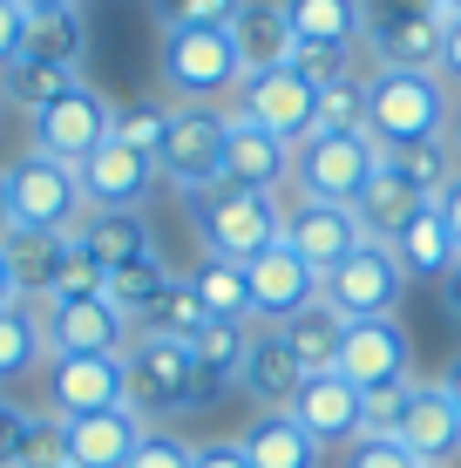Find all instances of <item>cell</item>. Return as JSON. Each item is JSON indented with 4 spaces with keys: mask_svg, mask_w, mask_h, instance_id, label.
Instances as JSON below:
<instances>
[{
    "mask_svg": "<svg viewBox=\"0 0 461 468\" xmlns=\"http://www.w3.org/2000/svg\"><path fill=\"white\" fill-rule=\"evenodd\" d=\"M183 211H190V231H197L204 258H231V265H251L265 245L285 238L278 190H245V184H225V176H217L211 190L183 197Z\"/></svg>",
    "mask_w": 461,
    "mask_h": 468,
    "instance_id": "1",
    "label": "cell"
},
{
    "mask_svg": "<svg viewBox=\"0 0 461 468\" xmlns=\"http://www.w3.org/2000/svg\"><path fill=\"white\" fill-rule=\"evenodd\" d=\"M448 109H455V95L441 75H414V69L367 75V136L380 150H414V143L448 136Z\"/></svg>",
    "mask_w": 461,
    "mask_h": 468,
    "instance_id": "2",
    "label": "cell"
},
{
    "mask_svg": "<svg viewBox=\"0 0 461 468\" xmlns=\"http://www.w3.org/2000/svg\"><path fill=\"white\" fill-rule=\"evenodd\" d=\"M156 75L177 102H217V95H237L245 61H237L231 27H163Z\"/></svg>",
    "mask_w": 461,
    "mask_h": 468,
    "instance_id": "3",
    "label": "cell"
},
{
    "mask_svg": "<svg viewBox=\"0 0 461 468\" xmlns=\"http://www.w3.org/2000/svg\"><path fill=\"white\" fill-rule=\"evenodd\" d=\"M156 176L183 197L211 190L225 176V109L217 102H170L163 143H156Z\"/></svg>",
    "mask_w": 461,
    "mask_h": 468,
    "instance_id": "4",
    "label": "cell"
},
{
    "mask_svg": "<svg viewBox=\"0 0 461 468\" xmlns=\"http://www.w3.org/2000/svg\"><path fill=\"white\" fill-rule=\"evenodd\" d=\"M320 299L340 319H401L407 271H401V258H393L387 238H360V245L320 279Z\"/></svg>",
    "mask_w": 461,
    "mask_h": 468,
    "instance_id": "5",
    "label": "cell"
},
{
    "mask_svg": "<svg viewBox=\"0 0 461 468\" xmlns=\"http://www.w3.org/2000/svg\"><path fill=\"white\" fill-rule=\"evenodd\" d=\"M122 374H130V408L150 428H163L170 414H183V408H204L197 360H190L183 340H150V333H136V340L122 346Z\"/></svg>",
    "mask_w": 461,
    "mask_h": 468,
    "instance_id": "6",
    "label": "cell"
},
{
    "mask_svg": "<svg viewBox=\"0 0 461 468\" xmlns=\"http://www.w3.org/2000/svg\"><path fill=\"white\" fill-rule=\"evenodd\" d=\"M7 204H14V231H61L68 238L75 224L89 218L75 164H55V156H41V150H21L7 164Z\"/></svg>",
    "mask_w": 461,
    "mask_h": 468,
    "instance_id": "7",
    "label": "cell"
},
{
    "mask_svg": "<svg viewBox=\"0 0 461 468\" xmlns=\"http://www.w3.org/2000/svg\"><path fill=\"white\" fill-rule=\"evenodd\" d=\"M109 129H116V102H109L102 89L75 82L68 95H55L47 109L27 116V150H41V156H55V164L82 170L89 156L109 143Z\"/></svg>",
    "mask_w": 461,
    "mask_h": 468,
    "instance_id": "8",
    "label": "cell"
},
{
    "mask_svg": "<svg viewBox=\"0 0 461 468\" xmlns=\"http://www.w3.org/2000/svg\"><path fill=\"white\" fill-rule=\"evenodd\" d=\"M373 170H380L373 136H306L292 150V190L306 204H353Z\"/></svg>",
    "mask_w": 461,
    "mask_h": 468,
    "instance_id": "9",
    "label": "cell"
},
{
    "mask_svg": "<svg viewBox=\"0 0 461 468\" xmlns=\"http://www.w3.org/2000/svg\"><path fill=\"white\" fill-rule=\"evenodd\" d=\"M130 408V374L122 353H61L47 360V414L55 421H82V414Z\"/></svg>",
    "mask_w": 461,
    "mask_h": 468,
    "instance_id": "10",
    "label": "cell"
},
{
    "mask_svg": "<svg viewBox=\"0 0 461 468\" xmlns=\"http://www.w3.org/2000/svg\"><path fill=\"white\" fill-rule=\"evenodd\" d=\"M367 48L373 69H441V27L427 14V0H367Z\"/></svg>",
    "mask_w": 461,
    "mask_h": 468,
    "instance_id": "11",
    "label": "cell"
},
{
    "mask_svg": "<svg viewBox=\"0 0 461 468\" xmlns=\"http://www.w3.org/2000/svg\"><path fill=\"white\" fill-rule=\"evenodd\" d=\"M340 380H353L360 394L373 387H401L414 380V340H407L401 319H346V340H340Z\"/></svg>",
    "mask_w": 461,
    "mask_h": 468,
    "instance_id": "12",
    "label": "cell"
},
{
    "mask_svg": "<svg viewBox=\"0 0 461 468\" xmlns=\"http://www.w3.org/2000/svg\"><path fill=\"white\" fill-rule=\"evenodd\" d=\"M312 102H320V89H312L292 61H285V69H258V75L237 82V109L258 129H272L278 143H292V150L312 136Z\"/></svg>",
    "mask_w": 461,
    "mask_h": 468,
    "instance_id": "13",
    "label": "cell"
},
{
    "mask_svg": "<svg viewBox=\"0 0 461 468\" xmlns=\"http://www.w3.org/2000/svg\"><path fill=\"white\" fill-rule=\"evenodd\" d=\"M41 333H47V360H61V353H122L136 340V326L109 305V292H95V299H47L41 305Z\"/></svg>",
    "mask_w": 461,
    "mask_h": 468,
    "instance_id": "14",
    "label": "cell"
},
{
    "mask_svg": "<svg viewBox=\"0 0 461 468\" xmlns=\"http://www.w3.org/2000/svg\"><path fill=\"white\" fill-rule=\"evenodd\" d=\"M245 271H251V326H285L292 313H306V305L320 299V271L285 245V238L265 245Z\"/></svg>",
    "mask_w": 461,
    "mask_h": 468,
    "instance_id": "15",
    "label": "cell"
},
{
    "mask_svg": "<svg viewBox=\"0 0 461 468\" xmlns=\"http://www.w3.org/2000/svg\"><path fill=\"white\" fill-rule=\"evenodd\" d=\"M75 176H82L89 211H142L150 190L163 184V176H156V156H142V150H130V143H116V136H109Z\"/></svg>",
    "mask_w": 461,
    "mask_h": 468,
    "instance_id": "16",
    "label": "cell"
},
{
    "mask_svg": "<svg viewBox=\"0 0 461 468\" xmlns=\"http://www.w3.org/2000/svg\"><path fill=\"white\" fill-rule=\"evenodd\" d=\"M393 441L407 448L421 468H448L461 455V414L441 394V380H407V414L393 428Z\"/></svg>",
    "mask_w": 461,
    "mask_h": 468,
    "instance_id": "17",
    "label": "cell"
},
{
    "mask_svg": "<svg viewBox=\"0 0 461 468\" xmlns=\"http://www.w3.org/2000/svg\"><path fill=\"white\" fill-rule=\"evenodd\" d=\"M55 428H61V462L68 468H130V455L150 434V421L136 408L82 414V421H55Z\"/></svg>",
    "mask_w": 461,
    "mask_h": 468,
    "instance_id": "18",
    "label": "cell"
},
{
    "mask_svg": "<svg viewBox=\"0 0 461 468\" xmlns=\"http://www.w3.org/2000/svg\"><path fill=\"white\" fill-rule=\"evenodd\" d=\"M225 184H245V190L292 184V143L258 129L245 109H225Z\"/></svg>",
    "mask_w": 461,
    "mask_h": 468,
    "instance_id": "19",
    "label": "cell"
},
{
    "mask_svg": "<svg viewBox=\"0 0 461 468\" xmlns=\"http://www.w3.org/2000/svg\"><path fill=\"white\" fill-rule=\"evenodd\" d=\"M360 238H367V231H360V211H353V204H306V197H299L292 211H285V245L306 258L320 279L360 245Z\"/></svg>",
    "mask_w": 461,
    "mask_h": 468,
    "instance_id": "20",
    "label": "cell"
},
{
    "mask_svg": "<svg viewBox=\"0 0 461 468\" xmlns=\"http://www.w3.org/2000/svg\"><path fill=\"white\" fill-rule=\"evenodd\" d=\"M360 387L353 380H340V374H306V387L292 394V421L312 434L320 448H346V441H360Z\"/></svg>",
    "mask_w": 461,
    "mask_h": 468,
    "instance_id": "21",
    "label": "cell"
},
{
    "mask_svg": "<svg viewBox=\"0 0 461 468\" xmlns=\"http://www.w3.org/2000/svg\"><path fill=\"white\" fill-rule=\"evenodd\" d=\"M237 387L258 400V414H285L292 408V394L306 387V367L292 360V346H285L278 326H251V353H245V380Z\"/></svg>",
    "mask_w": 461,
    "mask_h": 468,
    "instance_id": "22",
    "label": "cell"
},
{
    "mask_svg": "<svg viewBox=\"0 0 461 468\" xmlns=\"http://www.w3.org/2000/svg\"><path fill=\"white\" fill-rule=\"evenodd\" d=\"M421 204H435V197H427L414 176H407L387 150H380V170L367 176V190L353 197V211H360V231H367V238H393L407 218L421 211Z\"/></svg>",
    "mask_w": 461,
    "mask_h": 468,
    "instance_id": "23",
    "label": "cell"
},
{
    "mask_svg": "<svg viewBox=\"0 0 461 468\" xmlns=\"http://www.w3.org/2000/svg\"><path fill=\"white\" fill-rule=\"evenodd\" d=\"M278 14L299 48H346L353 55L360 35H367V0H278Z\"/></svg>",
    "mask_w": 461,
    "mask_h": 468,
    "instance_id": "24",
    "label": "cell"
},
{
    "mask_svg": "<svg viewBox=\"0 0 461 468\" xmlns=\"http://www.w3.org/2000/svg\"><path fill=\"white\" fill-rule=\"evenodd\" d=\"M245 353H251V326L237 319H211V326L190 340V360H197V394L225 400L237 380H245Z\"/></svg>",
    "mask_w": 461,
    "mask_h": 468,
    "instance_id": "25",
    "label": "cell"
},
{
    "mask_svg": "<svg viewBox=\"0 0 461 468\" xmlns=\"http://www.w3.org/2000/svg\"><path fill=\"white\" fill-rule=\"evenodd\" d=\"M75 238V231H68ZM68 238L61 231H7V271H14V292L27 305H47L55 299V279H61V258H68Z\"/></svg>",
    "mask_w": 461,
    "mask_h": 468,
    "instance_id": "26",
    "label": "cell"
},
{
    "mask_svg": "<svg viewBox=\"0 0 461 468\" xmlns=\"http://www.w3.org/2000/svg\"><path fill=\"white\" fill-rule=\"evenodd\" d=\"M387 245H393V258H401L407 285H414V279H435V285H441V279H448V265L461 258V245L448 238V224H441V211H435V204H421V211L407 218L401 231L387 238Z\"/></svg>",
    "mask_w": 461,
    "mask_h": 468,
    "instance_id": "27",
    "label": "cell"
},
{
    "mask_svg": "<svg viewBox=\"0 0 461 468\" xmlns=\"http://www.w3.org/2000/svg\"><path fill=\"white\" fill-rule=\"evenodd\" d=\"M237 448L251 455V468H320L326 448L312 441L292 414H251V428L237 434Z\"/></svg>",
    "mask_w": 461,
    "mask_h": 468,
    "instance_id": "28",
    "label": "cell"
},
{
    "mask_svg": "<svg viewBox=\"0 0 461 468\" xmlns=\"http://www.w3.org/2000/svg\"><path fill=\"white\" fill-rule=\"evenodd\" d=\"M231 41H237V61H245V75H258V69H285L292 61V27H285V14H278V0H245L237 7V21H231Z\"/></svg>",
    "mask_w": 461,
    "mask_h": 468,
    "instance_id": "29",
    "label": "cell"
},
{
    "mask_svg": "<svg viewBox=\"0 0 461 468\" xmlns=\"http://www.w3.org/2000/svg\"><path fill=\"white\" fill-rule=\"evenodd\" d=\"M75 245H82L102 271H116V265H130V258L156 251V238H150V218L142 211H89L75 224Z\"/></svg>",
    "mask_w": 461,
    "mask_h": 468,
    "instance_id": "30",
    "label": "cell"
},
{
    "mask_svg": "<svg viewBox=\"0 0 461 468\" xmlns=\"http://www.w3.org/2000/svg\"><path fill=\"white\" fill-rule=\"evenodd\" d=\"M285 346H292V360L306 367V374H332V367H340V340H346V319L332 313L326 299H312L306 313H292L285 319Z\"/></svg>",
    "mask_w": 461,
    "mask_h": 468,
    "instance_id": "31",
    "label": "cell"
},
{
    "mask_svg": "<svg viewBox=\"0 0 461 468\" xmlns=\"http://www.w3.org/2000/svg\"><path fill=\"white\" fill-rule=\"evenodd\" d=\"M41 360H47L41 305H27V299L0 305V387H7V380H21V374H35Z\"/></svg>",
    "mask_w": 461,
    "mask_h": 468,
    "instance_id": "32",
    "label": "cell"
},
{
    "mask_svg": "<svg viewBox=\"0 0 461 468\" xmlns=\"http://www.w3.org/2000/svg\"><path fill=\"white\" fill-rule=\"evenodd\" d=\"M190 292L204 299V313H211V319H237V326H251V271L245 265H231V258H197Z\"/></svg>",
    "mask_w": 461,
    "mask_h": 468,
    "instance_id": "33",
    "label": "cell"
},
{
    "mask_svg": "<svg viewBox=\"0 0 461 468\" xmlns=\"http://www.w3.org/2000/svg\"><path fill=\"white\" fill-rule=\"evenodd\" d=\"M170 279H177V271L163 265V251H142V258H130V265H116V271H109V279H102V292H109V305H116V313L136 326V319L156 305V292H163Z\"/></svg>",
    "mask_w": 461,
    "mask_h": 468,
    "instance_id": "34",
    "label": "cell"
},
{
    "mask_svg": "<svg viewBox=\"0 0 461 468\" xmlns=\"http://www.w3.org/2000/svg\"><path fill=\"white\" fill-rule=\"evenodd\" d=\"M75 82H82V69H61V61H35V55H21L7 75H0V102H14V109H47L55 95H68Z\"/></svg>",
    "mask_w": 461,
    "mask_h": 468,
    "instance_id": "35",
    "label": "cell"
},
{
    "mask_svg": "<svg viewBox=\"0 0 461 468\" xmlns=\"http://www.w3.org/2000/svg\"><path fill=\"white\" fill-rule=\"evenodd\" d=\"M211 326V313H204V299L190 292V279H170L163 292H156V305L136 319V333H150V340H197V333Z\"/></svg>",
    "mask_w": 461,
    "mask_h": 468,
    "instance_id": "36",
    "label": "cell"
},
{
    "mask_svg": "<svg viewBox=\"0 0 461 468\" xmlns=\"http://www.w3.org/2000/svg\"><path fill=\"white\" fill-rule=\"evenodd\" d=\"M312 136H367V75H346V82L320 89Z\"/></svg>",
    "mask_w": 461,
    "mask_h": 468,
    "instance_id": "37",
    "label": "cell"
},
{
    "mask_svg": "<svg viewBox=\"0 0 461 468\" xmlns=\"http://www.w3.org/2000/svg\"><path fill=\"white\" fill-rule=\"evenodd\" d=\"M82 48H89L82 7H75V14H47V21L27 27V55H35V61H61V69H82Z\"/></svg>",
    "mask_w": 461,
    "mask_h": 468,
    "instance_id": "38",
    "label": "cell"
},
{
    "mask_svg": "<svg viewBox=\"0 0 461 468\" xmlns=\"http://www.w3.org/2000/svg\"><path fill=\"white\" fill-rule=\"evenodd\" d=\"M245 0H156L163 27H231Z\"/></svg>",
    "mask_w": 461,
    "mask_h": 468,
    "instance_id": "39",
    "label": "cell"
},
{
    "mask_svg": "<svg viewBox=\"0 0 461 468\" xmlns=\"http://www.w3.org/2000/svg\"><path fill=\"white\" fill-rule=\"evenodd\" d=\"M163 116H170V109H156V102H130V109H116V129H109V136L130 143V150H142V156H156V143H163Z\"/></svg>",
    "mask_w": 461,
    "mask_h": 468,
    "instance_id": "40",
    "label": "cell"
},
{
    "mask_svg": "<svg viewBox=\"0 0 461 468\" xmlns=\"http://www.w3.org/2000/svg\"><path fill=\"white\" fill-rule=\"evenodd\" d=\"M130 468H197V448H190L183 434H170V428H150L142 448L130 455Z\"/></svg>",
    "mask_w": 461,
    "mask_h": 468,
    "instance_id": "41",
    "label": "cell"
},
{
    "mask_svg": "<svg viewBox=\"0 0 461 468\" xmlns=\"http://www.w3.org/2000/svg\"><path fill=\"white\" fill-rule=\"evenodd\" d=\"M340 468H421L414 455H407L393 434H360V441H346V455Z\"/></svg>",
    "mask_w": 461,
    "mask_h": 468,
    "instance_id": "42",
    "label": "cell"
},
{
    "mask_svg": "<svg viewBox=\"0 0 461 468\" xmlns=\"http://www.w3.org/2000/svg\"><path fill=\"white\" fill-rule=\"evenodd\" d=\"M102 279H109V271H102V265H95V258H89V251L68 238V258H61L55 299H95V292H102Z\"/></svg>",
    "mask_w": 461,
    "mask_h": 468,
    "instance_id": "43",
    "label": "cell"
},
{
    "mask_svg": "<svg viewBox=\"0 0 461 468\" xmlns=\"http://www.w3.org/2000/svg\"><path fill=\"white\" fill-rule=\"evenodd\" d=\"M407 414V380L401 387H373L367 400H360V434H393Z\"/></svg>",
    "mask_w": 461,
    "mask_h": 468,
    "instance_id": "44",
    "label": "cell"
},
{
    "mask_svg": "<svg viewBox=\"0 0 461 468\" xmlns=\"http://www.w3.org/2000/svg\"><path fill=\"white\" fill-rule=\"evenodd\" d=\"M35 421H41V414H27L21 400H7V394H0V468H21V455H27V434H35Z\"/></svg>",
    "mask_w": 461,
    "mask_h": 468,
    "instance_id": "45",
    "label": "cell"
},
{
    "mask_svg": "<svg viewBox=\"0 0 461 468\" xmlns=\"http://www.w3.org/2000/svg\"><path fill=\"white\" fill-rule=\"evenodd\" d=\"M292 69L306 75L312 89H332V82H346V75H353V55H346V48H299Z\"/></svg>",
    "mask_w": 461,
    "mask_h": 468,
    "instance_id": "46",
    "label": "cell"
},
{
    "mask_svg": "<svg viewBox=\"0 0 461 468\" xmlns=\"http://www.w3.org/2000/svg\"><path fill=\"white\" fill-rule=\"evenodd\" d=\"M27 27H35V21H27V14L14 7V0H0V75H7L14 61L27 55Z\"/></svg>",
    "mask_w": 461,
    "mask_h": 468,
    "instance_id": "47",
    "label": "cell"
},
{
    "mask_svg": "<svg viewBox=\"0 0 461 468\" xmlns=\"http://www.w3.org/2000/svg\"><path fill=\"white\" fill-rule=\"evenodd\" d=\"M435 211H441V224H448V238L461 245V170L448 176V184L435 190Z\"/></svg>",
    "mask_w": 461,
    "mask_h": 468,
    "instance_id": "48",
    "label": "cell"
},
{
    "mask_svg": "<svg viewBox=\"0 0 461 468\" xmlns=\"http://www.w3.org/2000/svg\"><path fill=\"white\" fill-rule=\"evenodd\" d=\"M197 468H251V455L237 441H204L197 448Z\"/></svg>",
    "mask_w": 461,
    "mask_h": 468,
    "instance_id": "49",
    "label": "cell"
},
{
    "mask_svg": "<svg viewBox=\"0 0 461 468\" xmlns=\"http://www.w3.org/2000/svg\"><path fill=\"white\" fill-rule=\"evenodd\" d=\"M441 82H448V89H461V21L448 27V35H441Z\"/></svg>",
    "mask_w": 461,
    "mask_h": 468,
    "instance_id": "50",
    "label": "cell"
},
{
    "mask_svg": "<svg viewBox=\"0 0 461 468\" xmlns=\"http://www.w3.org/2000/svg\"><path fill=\"white\" fill-rule=\"evenodd\" d=\"M14 7H21L27 21H47V14H75L82 0H14Z\"/></svg>",
    "mask_w": 461,
    "mask_h": 468,
    "instance_id": "51",
    "label": "cell"
},
{
    "mask_svg": "<svg viewBox=\"0 0 461 468\" xmlns=\"http://www.w3.org/2000/svg\"><path fill=\"white\" fill-rule=\"evenodd\" d=\"M441 305H448V319L461 326V258L448 265V279H441Z\"/></svg>",
    "mask_w": 461,
    "mask_h": 468,
    "instance_id": "52",
    "label": "cell"
},
{
    "mask_svg": "<svg viewBox=\"0 0 461 468\" xmlns=\"http://www.w3.org/2000/svg\"><path fill=\"white\" fill-rule=\"evenodd\" d=\"M441 394H448V400H455V414H461V346H455V360L441 367Z\"/></svg>",
    "mask_w": 461,
    "mask_h": 468,
    "instance_id": "53",
    "label": "cell"
},
{
    "mask_svg": "<svg viewBox=\"0 0 461 468\" xmlns=\"http://www.w3.org/2000/svg\"><path fill=\"white\" fill-rule=\"evenodd\" d=\"M14 231V204H7V164H0V238Z\"/></svg>",
    "mask_w": 461,
    "mask_h": 468,
    "instance_id": "54",
    "label": "cell"
},
{
    "mask_svg": "<svg viewBox=\"0 0 461 468\" xmlns=\"http://www.w3.org/2000/svg\"><path fill=\"white\" fill-rule=\"evenodd\" d=\"M21 292H14V271H7V245H0V305H14Z\"/></svg>",
    "mask_w": 461,
    "mask_h": 468,
    "instance_id": "55",
    "label": "cell"
},
{
    "mask_svg": "<svg viewBox=\"0 0 461 468\" xmlns=\"http://www.w3.org/2000/svg\"><path fill=\"white\" fill-rule=\"evenodd\" d=\"M448 150H455V164H461V95H455V109H448Z\"/></svg>",
    "mask_w": 461,
    "mask_h": 468,
    "instance_id": "56",
    "label": "cell"
},
{
    "mask_svg": "<svg viewBox=\"0 0 461 468\" xmlns=\"http://www.w3.org/2000/svg\"><path fill=\"white\" fill-rule=\"evenodd\" d=\"M0 116H7V102H0Z\"/></svg>",
    "mask_w": 461,
    "mask_h": 468,
    "instance_id": "57",
    "label": "cell"
},
{
    "mask_svg": "<svg viewBox=\"0 0 461 468\" xmlns=\"http://www.w3.org/2000/svg\"><path fill=\"white\" fill-rule=\"evenodd\" d=\"M61 468H68V462H61Z\"/></svg>",
    "mask_w": 461,
    "mask_h": 468,
    "instance_id": "58",
    "label": "cell"
}]
</instances>
